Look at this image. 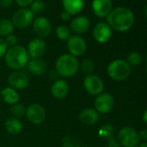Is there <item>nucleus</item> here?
Masks as SVG:
<instances>
[{"label": "nucleus", "mask_w": 147, "mask_h": 147, "mask_svg": "<svg viewBox=\"0 0 147 147\" xmlns=\"http://www.w3.org/2000/svg\"><path fill=\"white\" fill-rule=\"evenodd\" d=\"M107 23L109 27L119 32H125L129 30L134 23V15L133 11L123 6H120L109 12L106 16Z\"/></svg>", "instance_id": "nucleus-1"}, {"label": "nucleus", "mask_w": 147, "mask_h": 147, "mask_svg": "<svg viewBox=\"0 0 147 147\" xmlns=\"http://www.w3.org/2000/svg\"><path fill=\"white\" fill-rule=\"evenodd\" d=\"M4 56L6 65L13 70L22 69L29 61V56L28 54L27 49L18 45L10 47L7 50Z\"/></svg>", "instance_id": "nucleus-2"}, {"label": "nucleus", "mask_w": 147, "mask_h": 147, "mask_svg": "<svg viewBox=\"0 0 147 147\" xmlns=\"http://www.w3.org/2000/svg\"><path fill=\"white\" fill-rule=\"evenodd\" d=\"M55 67L59 75L65 78H70L78 72L79 63L76 57L65 53L58 58Z\"/></svg>", "instance_id": "nucleus-3"}, {"label": "nucleus", "mask_w": 147, "mask_h": 147, "mask_svg": "<svg viewBox=\"0 0 147 147\" xmlns=\"http://www.w3.org/2000/svg\"><path fill=\"white\" fill-rule=\"evenodd\" d=\"M131 73V66L124 59H115L110 62L108 66L109 76L115 81L127 79Z\"/></svg>", "instance_id": "nucleus-4"}, {"label": "nucleus", "mask_w": 147, "mask_h": 147, "mask_svg": "<svg viewBox=\"0 0 147 147\" xmlns=\"http://www.w3.org/2000/svg\"><path fill=\"white\" fill-rule=\"evenodd\" d=\"M34 14L28 8H21L16 10L12 16V23L14 27L19 29H24L33 23Z\"/></svg>", "instance_id": "nucleus-5"}, {"label": "nucleus", "mask_w": 147, "mask_h": 147, "mask_svg": "<svg viewBox=\"0 0 147 147\" xmlns=\"http://www.w3.org/2000/svg\"><path fill=\"white\" fill-rule=\"evenodd\" d=\"M118 139L124 147H136L140 143L139 134L131 127H125L119 132Z\"/></svg>", "instance_id": "nucleus-6"}, {"label": "nucleus", "mask_w": 147, "mask_h": 147, "mask_svg": "<svg viewBox=\"0 0 147 147\" xmlns=\"http://www.w3.org/2000/svg\"><path fill=\"white\" fill-rule=\"evenodd\" d=\"M67 49L74 57H79L85 53L87 49V43L85 40L78 34L71 35L67 40Z\"/></svg>", "instance_id": "nucleus-7"}, {"label": "nucleus", "mask_w": 147, "mask_h": 147, "mask_svg": "<svg viewBox=\"0 0 147 147\" xmlns=\"http://www.w3.org/2000/svg\"><path fill=\"white\" fill-rule=\"evenodd\" d=\"M113 29L109 27V25L106 22H100L96 24L93 28V37L95 40L98 43L103 44L108 42L112 35Z\"/></svg>", "instance_id": "nucleus-8"}, {"label": "nucleus", "mask_w": 147, "mask_h": 147, "mask_svg": "<svg viewBox=\"0 0 147 147\" xmlns=\"http://www.w3.org/2000/svg\"><path fill=\"white\" fill-rule=\"evenodd\" d=\"M33 30L38 38L47 37L52 30L51 22L45 16H38L33 21Z\"/></svg>", "instance_id": "nucleus-9"}, {"label": "nucleus", "mask_w": 147, "mask_h": 147, "mask_svg": "<svg viewBox=\"0 0 147 147\" xmlns=\"http://www.w3.org/2000/svg\"><path fill=\"white\" fill-rule=\"evenodd\" d=\"M84 87L89 94L99 95L102 92L104 84L99 77L90 74L84 80Z\"/></svg>", "instance_id": "nucleus-10"}, {"label": "nucleus", "mask_w": 147, "mask_h": 147, "mask_svg": "<svg viewBox=\"0 0 147 147\" xmlns=\"http://www.w3.org/2000/svg\"><path fill=\"white\" fill-rule=\"evenodd\" d=\"M26 115L28 120L35 125L41 124L46 119V112L42 106L37 103L31 104L26 109Z\"/></svg>", "instance_id": "nucleus-11"}, {"label": "nucleus", "mask_w": 147, "mask_h": 147, "mask_svg": "<svg viewBox=\"0 0 147 147\" xmlns=\"http://www.w3.org/2000/svg\"><path fill=\"white\" fill-rule=\"evenodd\" d=\"M47 50L46 42L41 38H34L32 39L28 45V54L32 59H40L42 57Z\"/></svg>", "instance_id": "nucleus-12"}, {"label": "nucleus", "mask_w": 147, "mask_h": 147, "mask_svg": "<svg viewBox=\"0 0 147 147\" xmlns=\"http://www.w3.org/2000/svg\"><path fill=\"white\" fill-rule=\"evenodd\" d=\"M114 97L109 93L99 94L95 101V107L98 113L107 114L109 113L114 108Z\"/></svg>", "instance_id": "nucleus-13"}, {"label": "nucleus", "mask_w": 147, "mask_h": 147, "mask_svg": "<svg viewBox=\"0 0 147 147\" xmlns=\"http://www.w3.org/2000/svg\"><path fill=\"white\" fill-rule=\"evenodd\" d=\"M91 8L94 14L101 18L106 17L113 9L112 0H93Z\"/></svg>", "instance_id": "nucleus-14"}, {"label": "nucleus", "mask_w": 147, "mask_h": 147, "mask_svg": "<svg viewBox=\"0 0 147 147\" xmlns=\"http://www.w3.org/2000/svg\"><path fill=\"white\" fill-rule=\"evenodd\" d=\"M90 27V21L85 16H78L75 17L70 24V29L74 34L80 35L89 30Z\"/></svg>", "instance_id": "nucleus-15"}, {"label": "nucleus", "mask_w": 147, "mask_h": 147, "mask_svg": "<svg viewBox=\"0 0 147 147\" xmlns=\"http://www.w3.org/2000/svg\"><path fill=\"white\" fill-rule=\"evenodd\" d=\"M8 82L11 88L16 90H22L28 85V78L23 72L15 71L9 76Z\"/></svg>", "instance_id": "nucleus-16"}, {"label": "nucleus", "mask_w": 147, "mask_h": 147, "mask_svg": "<svg viewBox=\"0 0 147 147\" xmlns=\"http://www.w3.org/2000/svg\"><path fill=\"white\" fill-rule=\"evenodd\" d=\"M51 92L53 97L56 99H63L65 98L69 92L68 84L62 79H59L55 81L51 88Z\"/></svg>", "instance_id": "nucleus-17"}, {"label": "nucleus", "mask_w": 147, "mask_h": 147, "mask_svg": "<svg viewBox=\"0 0 147 147\" xmlns=\"http://www.w3.org/2000/svg\"><path fill=\"white\" fill-rule=\"evenodd\" d=\"M64 10L68 12L71 16L80 13L84 6V0H62Z\"/></svg>", "instance_id": "nucleus-18"}, {"label": "nucleus", "mask_w": 147, "mask_h": 147, "mask_svg": "<svg viewBox=\"0 0 147 147\" xmlns=\"http://www.w3.org/2000/svg\"><path fill=\"white\" fill-rule=\"evenodd\" d=\"M98 112L93 109H85L79 115L80 121L86 126H92L98 121Z\"/></svg>", "instance_id": "nucleus-19"}, {"label": "nucleus", "mask_w": 147, "mask_h": 147, "mask_svg": "<svg viewBox=\"0 0 147 147\" xmlns=\"http://www.w3.org/2000/svg\"><path fill=\"white\" fill-rule=\"evenodd\" d=\"M28 68L31 73L37 76H41L46 73L47 70V65L40 59H32L28 63Z\"/></svg>", "instance_id": "nucleus-20"}, {"label": "nucleus", "mask_w": 147, "mask_h": 147, "mask_svg": "<svg viewBox=\"0 0 147 147\" xmlns=\"http://www.w3.org/2000/svg\"><path fill=\"white\" fill-rule=\"evenodd\" d=\"M4 127H5L6 131L9 134H13V135L20 134L22 129V122L17 118H15V117L8 118L5 121Z\"/></svg>", "instance_id": "nucleus-21"}, {"label": "nucleus", "mask_w": 147, "mask_h": 147, "mask_svg": "<svg viewBox=\"0 0 147 147\" xmlns=\"http://www.w3.org/2000/svg\"><path fill=\"white\" fill-rule=\"evenodd\" d=\"M1 96L3 99V101L8 104H15L17 103L19 100V95L13 88H4L1 90Z\"/></svg>", "instance_id": "nucleus-22"}, {"label": "nucleus", "mask_w": 147, "mask_h": 147, "mask_svg": "<svg viewBox=\"0 0 147 147\" xmlns=\"http://www.w3.org/2000/svg\"><path fill=\"white\" fill-rule=\"evenodd\" d=\"M14 25L9 19H0V36L6 37L11 34L14 31Z\"/></svg>", "instance_id": "nucleus-23"}, {"label": "nucleus", "mask_w": 147, "mask_h": 147, "mask_svg": "<svg viewBox=\"0 0 147 147\" xmlns=\"http://www.w3.org/2000/svg\"><path fill=\"white\" fill-rule=\"evenodd\" d=\"M71 29L65 25H60L56 28V35L59 40H66L71 37Z\"/></svg>", "instance_id": "nucleus-24"}, {"label": "nucleus", "mask_w": 147, "mask_h": 147, "mask_svg": "<svg viewBox=\"0 0 147 147\" xmlns=\"http://www.w3.org/2000/svg\"><path fill=\"white\" fill-rule=\"evenodd\" d=\"M142 61L141 54L138 52H132L128 54L127 62L130 66H137Z\"/></svg>", "instance_id": "nucleus-25"}, {"label": "nucleus", "mask_w": 147, "mask_h": 147, "mask_svg": "<svg viewBox=\"0 0 147 147\" xmlns=\"http://www.w3.org/2000/svg\"><path fill=\"white\" fill-rule=\"evenodd\" d=\"M10 112L15 116V118H20V117H22L26 114V109L22 104L15 103L11 107Z\"/></svg>", "instance_id": "nucleus-26"}, {"label": "nucleus", "mask_w": 147, "mask_h": 147, "mask_svg": "<svg viewBox=\"0 0 147 147\" xmlns=\"http://www.w3.org/2000/svg\"><path fill=\"white\" fill-rule=\"evenodd\" d=\"M46 8L45 3L41 0H34L33 3L30 4V10L34 14H40Z\"/></svg>", "instance_id": "nucleus-27"}, {"label": "nucleus", "mask_w": 147, "mask_h": 147, "mask_svg": "<svg viewBox=\"0 0 147 147\" xmlns=\"http://www.w3.org/2000/svg\"><path fill=\"white\" fill-rule=\"evenodd\" d=\"M80 68L84 73L90 75L94 71V64H93L92 60H90V59H85L82 61V63L80 65Z\"/></svg>", "instance_id": "nucleus-28"}, {"label": "nucleus", "mask_w": 147, "mask_h": 147, "mask_svg": "<svg viewBox=\"0 0 147 147\" xmlns=\"http://www.w3.org/2000/svg\"><path fill=\"white\" fill-rule=\"evenodd\" d=\"M7 46L9 47H14L17 44V41H18V39H17V36H16L15 34H9L8 36H6V39L4 40Z\"/></svg>", "instance_id": "nucleus-29"}, {"label": "nucleus", "mask_w": 147, "mask_h": 147, "mask_svg": "<svg viewBox=\"0 0 147 147\" xmlns=\"http://www.w3.org/2000/svg\"><path fill=\"white\" fill-rule=\"evenodd\" d=\"M7 50H8V46H7L5 40L0 37V59L5 55Z\"/></svg>", "instance_id": "nucleus-30"}, {"label": "nucleus", "mask_w": 147, "mask_h": 147, "mask_svg": "<svg viewBox=\"0 0 147 147\" xmlns=\"http://www.w3.org/2000/svg\"><path fill=\"white\" fill-rule=\"evenodd\" d=\"M15 1L16 4L20 6L21 8H27L33 3L34 0H15Z\"/></svg>", "instance_id": "nucleus-31"}, {"label": "nucleus", "mask_w": 147, "mask_h": 147, "mask_svg": "<svg viewBox=\"0 0 147 147\" xmlns=\"http://www.w3.org/2000/svg\"><path fill=\"white\" fill-rule=\"evenodd\" d=\"M13 2L14 0H0V5L4 9H8L11 7V5L13 4Z\"/></svg>", "instance_id": "nucleus-32"}, {"label": "nucleus", "mask_w": 147, "mask_h": 147, "mask_svg": "<svg viewBox=\"0 0 147 147\" xmlns=\"http://www.w3.org/2000/svg\"><path fill=\"white\" fill-rule=\"evenodd\" d=\"M71 16L68 12H66V11H65V10L62 11L61 14H60V18H61L63 21H65V22H66V21H69V20L71 19Z\"/></svg>", "instance_id": "nucleus-33"}, {"label": "nucleus", "mask_w": 147, "mask_h": 147, "mask_svg": "<svg viewBox=\"0 0 147 147\" xmlns=\"http://www.w3.org/2000/svg\"><path fill=\"white\" fill-rule=\"evenodd\" d=\"M140 140H142L143 141H146L147 140V130H143L139 134Z\"/></svg>", "instance_id": "nucleus-34"}, {"label": "nucleus", "mask_w": 147, "mask_h": 147, "mask_svg": "<svg viewBox=\"0 0 147 147\" xmlns=\"http://www.w3.org/2000/svg\"><path fill=\"white\" fill-rule=\"evenodd\" d=\"M49 77H50L51 79H56V78H58V77H59V73L57 72L56 70H53V71H50Z\"/></svg>", "instance_id": "nucleus-35"}, {"label": "nucleus", "mask_w": 147, "mask_h": 147, "mask_svg": "<svg viewBox=\"0 0 147 147\" xmlns=\"http://www.w3.org/2000/svg\"><path fill=\"white\" fill-rule=\"evenodd\" d=\"M147 110H145V112H144V115H143V121H144V122L147 124Z\"/></svg>", "instance_id": "nucleus-36"}, {"label": "nucleus", "mask_w": 147, "mask_h": 147, "mask_svg": "<svg viewBox=\"0 0 147 147\" xmlns=\"http://www.w3.org/2000/svg\"><path fill=\"white\" fill-rule=\"evenodd\" d=\"M139 146L138 147H147V144L146 142H143V143H141L140 145H138Z\"/></svg>", "instance_id": "nucleus-37"}]
</instances>
